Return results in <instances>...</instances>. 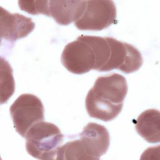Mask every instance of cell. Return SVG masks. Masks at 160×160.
<instances>
[{"label":"cell","instance_id":"obj_2","mask_svg":"<svg viewBox=\"0 0 160 160\" xmlns=\"http://www.w3.org/2000/svg\"><path fill=\"white\" fill-rule=\"evenodd\" d=\"M14 127L22 137L35 124L43 121L44 107L39 98L34 94H22L9 108Z\"/></svg>","mask_w":160,"mask_h":160},{"label":"cell","instance_id":"obj_11","mask_svg":"<svg viewBox=\"0 0 160 160\" xmlns=\"http://www.w3.org/2000/svg\"><path fill=\"white\" fill-rule=\"evenodd\" d=\"M123 105H113L105 102L90 90L86 98V108L89 116L103 121H112L121 112Z\"/></svg>","mask_w":160,"mask_h":160},{"label":"cell","instance_id":"obj_12","mask_svg":"<svg viewBox=\"0 0 160 160\" xmlns=\"http://www.w3.org/2000/svg\"><path fill=\"white\" fill-rule=\"evenodd\" d=\"M84 38L92 46L96 56L94 70L103 72L110 56V46L107 37L84 36Z\"/></svg>","mask_w":160,"mask_h":160},{"label":"cell","instance_id":"obj_7","mask_svg":"<svg viewBox=\"0 0 160 160\" xmlns=\"http://www.w3.org/2000/svg\"><path fill=\"white\" fill-rule=\"evenodd\" d=\"M79 140L89 159H100L108 150L110 143L107 129L95 122H89L83 128Z\"/></svg>","mask_w":160,"mask_h":160},{"label":"cell","instance_id":"obj_8","mask_svg":"<svg viewBox=\"0 0 160 160\" xmlns=\"http://www.w3.org/2000/svg\"><path fill=\"white\" fill-rule=\"evenodd\" d=\"M1 9V36L10 42L26 37L35 27L30 18L19 13L11 14L2 7Z\"/></svg>","mask_w":160,"mask_h":160},{"label":"cell","instance_id":"obj_9","mask_svg":"<svg viewBox=\"0 0 160 160\" xmlns=\"http://www.w3.org/2000/svg\"><path fill=\"white\" fill-rule=\"evenodd\" d=\"M86 1H48V16L60 25L66 26L78 20L82 15Z\"/></svg>","mask_w":160,"mask_h":160},{"label":"cell","instance_id":"obj_6","mask_svg":"<svg viewBox=\"0 0 160 160\" xmlns=\"http://www.w3.org/2000/svg\"><path fill=\"white\" fill-rule=\"evenodd\" d=\"M91 91L101 100L114 105H123L128 92L126 78L118 73L98 78Z\"/></svg>","mask_w":160,"mask_h":160},{"label":"cell","instance_id":"obj_5","mask_svg":"<svg viewBox=\"0 0 160 160\" xmlns=\"http://www.w3.org/2000/svg\"><path fill=\"white\" fill-rule=\"evenodd\" d=\"M110 46V56L104 71L116 69L129 74L138 71L143 60L141 52L132 45L107 37Z\"/></svg>","mask_w":160,"mask_h":160},{"label":"cell","instance_id":"obj_10","mask_svg":"<svg viewBox=\"0 0 160 160\" xmlns=\"http://www.w3.org/2000/svg\"><path fill=\"white\" fill-rule=\"evenodd\" d=\"M137 132L150 143L160 141V113L157 109H151L142 112L135 121Z\"/></svg>","mask_w":160,"mask_h":160},{"label":"cell","instance_id":"obj_1","mask_svg":"<svg viewBox=\"0 0 160 160\" xmlns=\"http://www.w3.org/2000/svg\"><path fill=\"white\" fill-rule=\"evenodd\" d=\"M26 148L31 156L39 159H53L63 141L59 128L48 122L41 121L27 132Z\"/></svg>","mask_w":160,"mask_h":160},{"label":"cell","instance_id":"obj_14","mask_svg":"<svg viewBox=\"0 0 160 160\" xmlns=\"http://www.w3.org/2000/svg\"><path fill=\"white\" fill-rule=\"evenodd\" d=\"M18 5L22 11L32 15L42 14L48 16V1H19Z\"/></svg>","mask_w":160,"mask_h":160},{"label":"cell","instance_id":"obj_3","mask_svg":"<svg viewBox=\"0 0 160 160\" xmlns=\"http://www.w3.org/2000/svg\"><path fill=\"white\" fill-rule=\"evenodd\" d=\"M116 22V8L112 1H86L81 18L74 22L80 30L101 31Z\"/></svg>","mask_w":160,"mask_h":160},{"label":"cell","instance_id":"obj_13","mask_svg":"<svg viewBox=\"0 0 160 160\" xmlns=\"http://www.w3.org/2000/svg\"><path fill=\"white\" fill-rule=\"evenodd\" d=\"M56 156V159H89L79 139L68 142L60 146Z\"/></svg>","mask_w":160,"mask_h":160},{"label":"cell","instance_id":"obj_4","mask_svg":"<svg viewBox=\"0 0 160 160\" xmlns=\"http://www.w3.org/2000/svg\"><path fill=\"white\" fill-rule=\"evenodd\" d=\"M61 59L62 65L74 74H84L95 68L94 51L83 35L64 47Z\"/></svg>","mask_w":160,"mask_h":160}]
</instances>
